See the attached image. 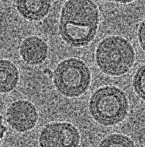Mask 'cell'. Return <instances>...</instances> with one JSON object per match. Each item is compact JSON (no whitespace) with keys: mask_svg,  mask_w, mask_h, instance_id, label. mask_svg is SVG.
<instances>
[{"mask_svg":"<svg viewBox=\"0 0 145 147\" xmlns=\"http://www.w3.org/2000/svg\"><path fill=\"white\" fill-rule=\"evenodd\" d=\"M129 108L125 93L112 86L95 91L89 104L91 116L97 123L104 126L114 125L123 121L127 116Z\"/></svg>","mask_w":145,"mask_h":147,"instance_id":"7a4b0ae2","label":"cell"},{"mask_svg":"<svg viewBox=\"0 0 145 147\" xmlns=\"http://www.w3.org/2000/svg\"><path fill=\"white\" fill-rule=\"evenodd\" d=\"M135 143L128 137L120 134H113L104 138L100 147H134Z\"/></svg>","mask_w":145,"mask_h":147,"instance_id":"30bf717a","label":"cell"},{"mask_svg":"<svg viewBox=\"0 0 145 147\" xmlns=\"http://www.w3.org/2000/svg\"><path fill=\"white\" fill-rule=\"evenodd\" d=\"M17 11L20 15L31 21L42 20L52 8L51 0H16Z\"/></svg>","mask_w":145,"mask_h":147,"instance_id":"ba28073f","label":"cell"},{"mask_svg":"<svg viewBox=\"0 0 145 147\" xmlns=\"http://www.w3.org/2000/svg\"><path fill=\"white\" fill-rule=\"evenodd\" d=\"M81 142L80 131L75 125L67 121L49 123L44 126L39 138L41 147H75Z\"/></svg>","mask_w":145,"mask_h":147,"instance_id":"5b68a950","label":"cell"},{"mask_svg":"<svg viewBox=\"0 0 145 147\" xmlns=\"http://www.w3.org/2000/svg\"><path fill=\"white\" fill-rule=\"evenodd\" d=\"M6 121L14 131L25 133L37 125L39 119L38 111L30 101L18 99L11 103L6 112Z\"/></svg>","mask_w":145,"mask_h":147,"instance_id":"8992f818","label":"cell"},{"mask_svg":"<svg viewBox=\"0 0 145 147\" xmlns=\"http://www.w3.org/2000/svg\"><path fill=\"white\" fill-rule=\"evenodd\" d=\"M95 58L102 72L110 76H120L132 68L135 54L129 41L119 36H113L106 38L99 44Z\"/></svg>","mask_w":145,"mask_h":147,"instance_id":"3957f363","label":"cell"},{"mask_svg":"<svg viewBox=\"0 0 145 147\" xmlns=\"http://www.w3.org/2000/svg\"><path fill=\"white\" fill-rule=\"evenodd\" d=\"M0 73L1 93H11L19 83V72L18 67L10 61L1 59Z\"/></svg>","mask_w":145,"mask_h":147,"instance_id":"9c48e42d","label":"cell"},{"mask_svg":"<svg viewBox=\"0 0 145 147\" xmlns=\"http://www.w3.org/2000/svg\"><path fill=\"white\" fill-rule=\"evenodd\" d=\"M19 53L24 62L30 65H40L48 57V47L41 38L32 36L25 39L19 48Z\"/></svg>","mask_w":145,"mask_h":147,"instance_id":"52a82bcc","label":"cell"},{"mask_svg":"<svg viewBox=\"0 0 145 147\" xmlns=\"http://www.w3.org/2000/svg\"><path fill=\"white\" fill-rule=\"evenodd\" d=\"M133 86L136 94L145 101V64L138 69L135 74Z\"/></svg>","mask_w":145,"mask_h":147,"instance_id":"8fae6325","label":"cell"},{"mask_svg":"<svg viewBox=\"0 0 145 147\" xmlns=\"http://www.w3.org/2000/svg\"><path fill=\"white\" fill-rule=\"evenodd\" d=\"M138 39L140 45L145 51V19L140 25L138 31Z\"/></svg>","mask_w":145,"mask_h":147,"instance_id":"7c38bea8","label":"cell"},{"mask_svg":"<svg viewBox=\"0 0 145 147\" xmlns=\"http://www.w3.org/2000/svg\"><path fill=\"white\" fill-rule=\"evenodd\" d=\"M1 140H2L3 138V137L4 136V134H5V131L6 130V127L5 126L3 125L1 122Z\"/></svg>","mask_w":145,"mask_h":147,"instance_id":"4fadbf2b","label":"cell"},{"mask_svg":"<svg viewBox=\"0 0 145 147\" xmlns=\"http://www.w3.org/2000/svg\"><path fill=\"white\" fill-rule=\"evenodd\" d=\"M99 19L97 6L91 0H68L61 11L60 35L70 46H86L95 36Z\"/></svg>","mask_w":145,"mask_h":147,"instance_id":"6da1fadb","label":"cell"},{"mask_svg":"<svg viewBox=\"0 0 145 147\" xmlns=\"http://www.w3.org/2000/svg\"><path fill=\"white\" fill-rule=\"evenodd\" d=\"M91 80L88 65L78 58H71L60 62L53 74V82L58 92L67 98H77L86 93Z\"/></svg>","mask_w":145,"mask_h":147,"instance_id":"277c9868","label":"cell"},{"mask_svg":"<svg viewBox=\"0 0 145 147\" xmlns=\"http://www.w3.org/2000/svg\"><path fill=\"white\" fill-rule=\"evenodd\" d=\"M113 1H116L121 3H127L129 2H132L134 0H113Z\"/></svg>","mask_w":145,"mask_h":147,"instance_id":"5bb4252c","label":"cell"}]
</instances>
